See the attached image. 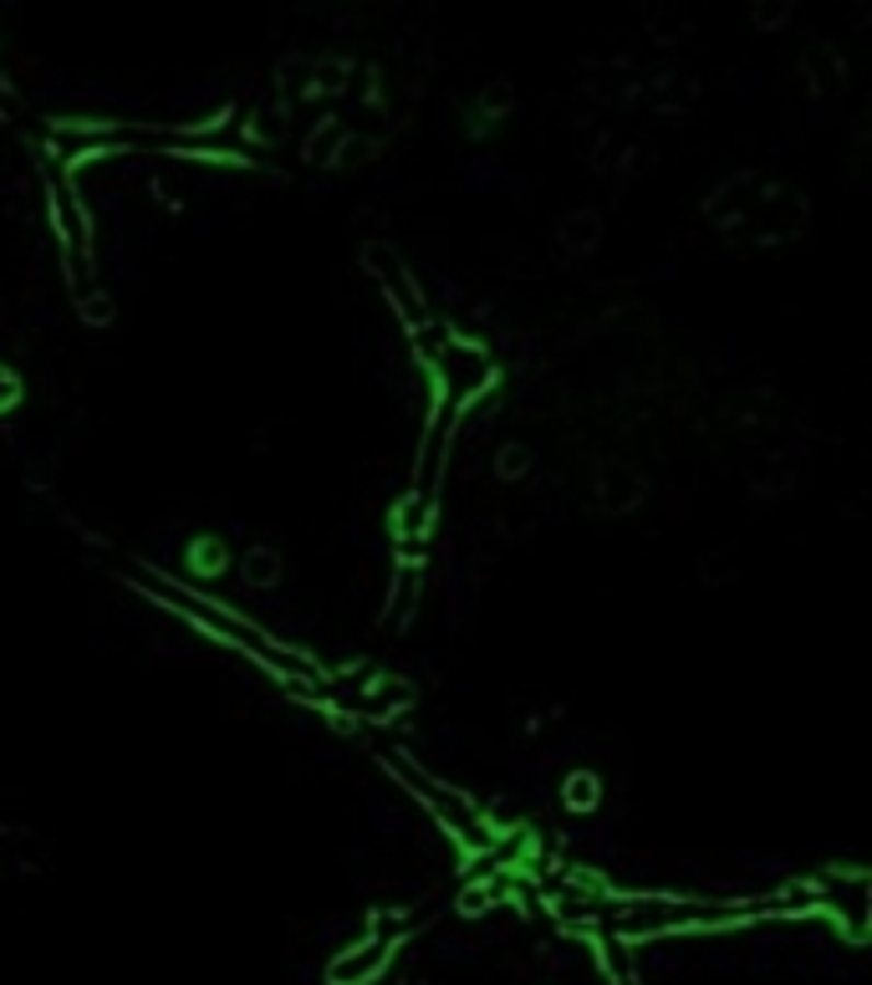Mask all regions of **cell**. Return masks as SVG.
Listing matches in <instances>:
<instances>
[{
  "instance_id": "6da1fadb",
  "label": "cell",
  "mask_w": 872,
  "mask_h": 985,
  "mask_svg": "<svg viewBox=\"0 0 872 985\" xmlns=\"http://www.w3.org/2000/svg\"><path fill=\"white\" fill-rule=\"evenodd\" d=\"M276 572H282L276 552H261V547H255V552L245 557V583H251V587H271V583H276Z\"/></svg>"
}]
</instances>
